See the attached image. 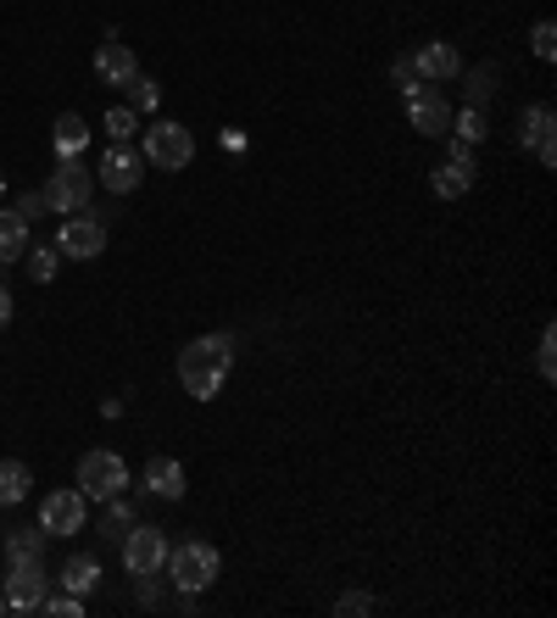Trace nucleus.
I'll use <instances>...</instances> for the list:
<instances>
[{
    "label": "nucleus",
    "instance_id": "f257e3e1",
    "mask_svg": "<svg viewBox=\"0 0 557 618\" xmlns=\"http://www.w3.org/2000/svg\"><path fill=\"white\" fill-rule=\"evenodd\" d=\"M229 368H234V340L229 334H201L178 351V385L196 401H212L229 385Z\"/></svg>",
    "mask_w": 557,
    "mask_h": 618
},
{
    "label": "nucleus",
    "instance_id": "f03ea898",
    "mask_svg": "<svg viewBox=\"0 0 557 618\" xmlns=\"http://www.w3.org/2000/svg\"><path fill=\"white\" fill-rule=\"evenodd\" d=\"M167 580L178 585V596H196V591H207L212 580H218V569H223V558L207 547V541H184V547H173L167 552Z\"/></svg>",
    "mask_w": 557,
    "mask_h": 618
},
{
    "label": "nucleus",
    "instance_id": "7ed1b4c3",
    "mask_svg": "<svg viewBox=\"0 0 557 618\" xmlns=\"http://www.w3.org/2000/svg\"><path fill=\"white\" fill-rule=\"evenodd\" d=\"M78 490H84L89 501H112V496H123V490H129V468H123V457H118V452H107V446L84 452V457H78Z\"/></svg>",
    "mask_w": 557,
    "mask_h": 618
},
{
    "label": "nucleus",
    "instance_id": "20e7f679",
    "mask_svg": "<svg viewBox=\"0 0 557 618\" xmlns=\"http://www.w3.org/2000/svg\"><path fill=\"white\" fill-rule=\"evenodd\" d=\"M140 156H145L151 167L178 173V167H190V162H196V134L184 129V123H151V129H145V140H140Z\"/></svg>",
    "mask_w": 557,
    "mask_h": 618
},
{
    "label": "nucleus",
    "instance_id": "39448f33",
    "mask_svg": "<svg viewBox=\"0 0 557 618\" xmlns=\"http://www.w3.org/2000/svg\"><path fill=\"white\" fill-rule=\"evenodd\" d=\"M40 196H45V207L62 212V218L84 212V207H89V173H84V162H78V156H62Z\"/></svg>",
    "mask_w": 557,
    "mask_h": 618
},
{
    "label": "nucleus",
    "instance_id": "423d86ee",
    "mask_svg": "<svg viewBox=\"0 0 557 618\" xmlns=\"http://www.w3.org/2000/svg\"><path fill=\"white\" fill-rule=\"evenodd\" d=\"M118 547H123V569H129L134 580H145V574L156 580L162 563H167V536H162V529H151V523H134Z\"/></svg>",
    "mask_w": 557,
    "mask_h": 618
},
{
    "label": "nucleus",
    "instance_id": "0eeeda50",
    "mask_svg": "<svg viewBox=\"0 0 557 618\" xmlns=\"http://www.w3.org/2000/svg\"><path fill=\"white\" fill-rule=\"evenodd\" d=\"M56 251H62V256H78V262L101 256V251H107V218H96V212H73V218L56 229Z\"/></svg>",
    "mask_w": 557,
    "mask_h": 618
},
{
    "label": "nucleus",
    "instance_id": "6e6552de",
    "mask_svg": "<svg viewBox=\"0 0 557 618\" xmlns=\"http://www.w3.org/2000/svg\"><path fill=\"white\" fill-rule=\"evenodd\" d=\"M89 523V496L84 490H51L40 501V529L45 536H78Z\"/></svg>",
    "mask_w": 557,
    "mask_h": 618
},
{
    "label": "nucleus",
    "instance_id": "1a4fd4ad",
    "mask_svg": "<svg viewBox=\"0 0 557 618\" xmlns=\"http://www.w3.org/2000/svg\"><path fill=\"white\" fill-rule=\"evenodd\" d=\"M407 123H413V134H429V140L451 134V107H446V96L435 90V84H424V90L407 96Z\"/></svg>",
    "mask_w": 557,
    "mask_h": 618
},
{
    "label": "nucleus",
    "instance_id": "9d476101",
    "mask_svg": "<svg viewBox=\"0 0 557 618\" xmlns=\"http://www.w3.org/2000/svg\"><path fill=\"white\" fill-rule=\"evenodd\" d=\"M45 563L40 558H18L12 563V574H7V602H12V613H40V602H45Z\"/></svg>",
    "mask_w": 557,
    "mask_h": 618
},
{
    "label": "nucleus",
    "instance_id": "9b49d317",
    "mask_svg": "<svg viewBox=\"0 0 557 618\" xmlns=\"http://www.w3.org/2000/svg\"><path fill=\"white\" fill-rule=\"evenodd\" d=\"M551 129H557V118H551L546 101H535V107L518 112V145H529V151L540 156V167H557V140H551Z\"/></svg>",
    "mask_w": 557,
    "mask_h": 618
},
{
    "label": "nucleus",
    "instance_id": "f8f14e48",
    "mask_svg": "<svg viewBox=\"0 0 557 618\" xmlns=\"http://www.w3.org/2000/svg\"><path fill=\"white\" fill-rule=\"evenodd\" d=\"M101 185L118 190V196H134V190L145 185V156H140L134 145H112V151L101 156Z\"/></svg>",
    "mask_w": 557,
    "mask_h": 618
},
{
    "label": "nucleus",
    "instance_id": "ddd939ff",
    "mask_svg": "<svg viewBox=\"0 0 557 618\" xmlns=\"http://www.w3.org/2000/svg\"><path fill=\"white\" fill-rule=\"evenodd\" d=\"M413 67H418V78H424V84H446V78H457V73H462V56H457V45L429 40V45H418V51H413Z\"/></svg>",
    "mask_w": 557,
    "mask_h": 618
},
{
    "label": "nucleus",
    "instance_id": "4468645a",
    "mask_svg": "<svg viewBox=\"0 0 557 618\" xmlns=\"http://www.w3.org/2000/svg\"><path fill=\"white\" fill-rule=\"evenodd\" d=\"M140 73V56H134V45H123V40H107L101 51H96V78L101 84H112V90H123V84Z\"/></svg>",
    "mask_w": 557,
    "mask_h": 618
},
{
    "label": "nucleus",
    "instance_id": "2eb2a0df",
    "mask_svg": "<svg viewBox=\"0 0 557 618\" xmlns=\"http://www.w3.org/2000/svg\"><path fill=\"white\" fill-rule=\"evenodd\" d=\"M145 490L162 496V501H184L190 479H184V468H178L173 457H151V463H145Z\"/></svg>",
    "mask_w": 557,
    "mask_h": 618
},
{
    "label": "nucleus",
    "instance_id": "dca6fc26",
    "mask_svg": "<svg viewBox=\"0 0 557 618\" xmlns=\"http://www.w3.org/2000/svg\"><path fill=\"white\" fill-rule=\"evenodd\" d=\"M474 179H480V167H474V156L469 162H446V167H435V196L440 201H457V196H469L474 190Z\"/></svg>",
    "mask_w": 557,
    "mask_h": 618
},
{
    "label": "nucleus",
    "instance_id": "f3484780",
    "mask_svg": "<svg viewBox=\"0 0 557 618\" xmlns=\"http://www.w3.org/2000/svg\"><path fill=\"white\" fill-rule=\"evenodd\" d=\"M29 490H34L29 463H18V457H0V507H18V501H29Z\"/></svg>",
    "mask_w": 557,
    "mask_h": 618
},
{
    "label": "nucleus",
    "instance_id": "a211bd4d",
    "mask_svg": "<svg viewBox=\"0 0 557 618\" xmlns=\"http://www.w3.org/2000/svg\"><path fill=\"white\" fill-rule=\"evenodd\" d=\"M51 140H56V156H84V145H89V123H84L78 112H62V118H56V129H51Z\"/></svg>",
    "mask_w": 557,
    "mask_h": 618
},
{
    "label": "nucleus",
    "instance_id": "6ab92c4d",
    "mask_svg": "<svg viewBox=\"0 0 557 618\" xmlns=\"http://www.w3.org/2000/svg\"><path fill=\"white\" fill-rule=\"evenodd\" d=\"M23 251H29V223L12 207H0V262H23Z\"/></svg>",
    "mask_w": 557,
    "mask_h": 618
},
{
    "label": "nucleus",
    "instance_id": "aec40b11",
    "mask_svg": "<svg viewBox=\"0 0 557 618\" xmlns=\"http://www.w3.org/2000/svg\"><path fill=\"white\" fill-rule=\"evenodd\" d=\"M62 585L73 591V596H89L101 585V563L96 558H67V569H62Z\"/></svg>",
    "mask_w": 557,
    "mask_h": 618
},
{
    "label": "nucleus",
    "instance_id": "412c9836",
    "mask_svg": "<svg viewBox=\"0 0 557 618\" xmlns=\"http://www.w3.org/2000/svg\"><path fill=\"white\" fill-rule=\"evenodd\" d=\"M491 129H485V112L480 107H462V112H451V140H462V145H480Z\"/></svg>",
    "mask_w": 557,
    "mask_h": 618
},
{
    "label": "nucleus",
    "instance_id": "4be33fe9",
    "mask_svg": "<svg viewBox=\"0 0 557 618\" xmlns=\"http://www.w3.org/2000/svg\"><path fill=\"white\" fill-rule=\"evenodd\" d=\"M462 78V90H469V107H485L491 96H496V67L485 62V67H474V73H457Z\"/></svg>",
    "mask_w": 557,
    "mask_h": 618
},
{
    "label": "nucleus",
    "instance_id": "5701e85b",
    "mask_svg": "<svg viewBox=\"0 0 557 618\" xmlns=\"http://www.w3.org/2000/svg\"><path fill=\"white\" fill-rule=\"evenodd\" d=\"M23 256H29V279H34V285H51V279H56V256H62L56 245H34V251H23Z\"/></svg>",
    "mask_w": 557,
    "mask_h": 618
},
{
    "label": "nucleus",
    "instance_id": "b1692460",
    "mask_svg": "<svg viewBox=\"0 0 557 618\" xmlns=\"http://www.w3.org/2000/svg\"><path fill=\"white\" fill-rule=\"evenodd\" d=\"M101 529H107L112 541H123L129 529H134V507H129L123 496H112V501H107V518H101Z\"/></svg>",
    "mask_w": 557,
    "mask_h": 618
},
{
    "label": "nucleus",
    "instance_id": "393cba45",
    "mask_svg": "<svg viewBox=\"0 0 557 618\" xmlns=\"http://www.w3.org/2000/svg\"><path fill=\"white\" fill-rule=\"evenodd\" d=\"M123 90H129V107H134V112H151V107L162 101V90H156V78H145V73H134V78L123 84Z\"/></svg>",
    "mask_w": 557,
    "mask_h": 618
},
{
    "label": "nucleus",
    "instance_id": "a878e982",
    "mask_svg": "<svg viewBox=\"0 0 557 618\" xmlns=\"http://www.w3.org/2000/svg\"><path fill=\"white\" fill-rule=\"evenodd\" d=\"M45 541H51L45 529H40V536H34V529H18V536H12L7 547H0V552H7V558L18 563V558H40V552H45Z\"/></svg>",
    "mask_w": 557,
    "mask_h": 618
},
{
    "label": "nucleus",
    "instance_id": "bb28decb",
    "mask_svg": "<svg viewBox=\"0 0 557 618\" xmlns=\"http://www.w3.org/2000/svg\"><path fill=\"white\" fill-rule=\"evenodd\" d=\"M107 134H112V145H129V140L140 134V118H134V107H112V112H107Z\"/></svg>",
    "mask_w": 557,
    "mask_h": 618
},
{
    "label": "nucleus",
    "instance_id": "cd10ccee",
    "mask_svg": "<svg viewBox=\"0 0 557 618\" xmlns=\"http://www.w3.org/2000/svg\"><path fill=\"white\" fill-rule=\"evenodd\" d=\"M391 84L402 96H413V90H424V78H418V67H413V56H396L391 62Z\"/></svg>",
    "mask_w": 557,
    "mask_h": 618
},
{
    "label": "nucleus",
    "instance_id": "c85d7f7f",
    "mask_svg": "<svg viewBox=\"0 0 557 618\" xmlns=\"http://www.w3.org/2000/svg\"><path fill=\"white\" fill-rule=\"evenodd\" d=\"M40 613H51V618H84V596H73V591L67 596H45Z\"/></svg>",
    "mask_w": 557,
    "mask_h": 618
},
{
    "label": "nucleus",
    "instance_id": "c756f323",
    "mask_svg": "<svg viewBox=\"0 0 557 618\" xmlns=\"http://www.w3.org/2000/svg\"><path fill=\"white\" fill-rule=\"evenodd\" d=\"M374 607H380V602L368 596V591H346V596L335 602V613H340V618H362V613H374Z\"/></svg>",
    "mask_w": 557,
    "mask_h": 618
},
{
    "label": "nucleus",
    "instance_id": "7c9ffc66",
    "mask_svg": "<svg viewBox=\"0 0 557 618\" xmlns=\"http://www.w3.org/2000/svg\"><path fill=\"white\" fill-rule=\"evenodd\" d=\"M529 45H535V56H540V62H551V56H557V29L540 18V23L529 29Z\"/></svg>",
    "mask_w": 557,
    "mask_h": 618
},
{
    "label": "nucleus",
    "instance_id": "2f4dec72",
    "mask_svg": "<svg viewBox=\"0 0 557 618\" xmlns=\"http://www.w3.org/2000/svg\"><path fill=\"white\" fill-rule=\"evenodd\" d=\"M535 368H540V379H551V374H557V334H551V329H540V351H535Z\"/></svg>",
    "mask_w": 557,
    "mask_h": 618
},
{
    "label": "nucleus",
    "instance_id": "473e14b6",
    "mask_svg": "<svg viewBox=\"0 0 557 618\" xmlns=\"http://www.w3.org/2000/svg\"><path fill=\"white\" fill-rule=\"evenodd\" d=\"M12 212H18L23 223H34V218H45L51 207H45V196H40V190H29V196H18V201H12Z\"/></svg>",
    "mask_w": 557,
    "mask_h": 618
},
{
    "label": "nucleus",
    "instance_id": "72a5a7b5",
    "mask_svg": "<svg viewBox=\"0 0 557 618\" xmlns=\"http://www.w3.org/2000/svg\"><path fill=\"white\" fill-rule=\"evenodd\" d=\"M7 323H12V290L0 285V329H7Z\"/></svg>",
    "mask_w": 557,
    "mask_h": 618
},
{
    "label": "nucleus",
    "instance_id": "f704fd0d",
    "mask_svg": "<svg viewBox=\"0 0 557 618\" xmlns=\"http://www.w3.org/2000/svg\"><path fill=\"white\" fill-rule=\"evenodd\" d=\"M0 613H12V602H7V591H0Z\"/></svg>",
    "mask_w": 557,
    "mask_h": 618
},
{
    "label": "nucleus",
    "instance_id": "c9c22d12",
    "mask_svg": "<svg viewBox=\"0 0 557 618\" xmlns=\"http://www.w3.org/2000/svg\"><path fill=\"white\" fill-rule=\"evenodd\" d=\"M0 201H7V173H0Z\"/></svg>",
    "mask_w": 557,
    "mask_h": 618
}]
</instances>
